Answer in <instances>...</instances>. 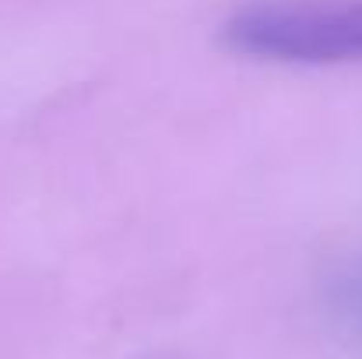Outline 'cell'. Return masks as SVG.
<instances>
[{
  "label": "cell",
  "instance_id": "cell-1",
  "mask_svg": "<svg viewBox=\"0 0 362 359\" xmlns=\"http://www.w3.org/2000/svg\"><path fill=\"white\" fill-rule=\"evenodd\" d=\"M226 46L278 64H362V0H260L240 7Z\"/></svg>",
  "mask_w": 362,
  "mask_h": 359
}]
</instances>
